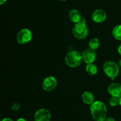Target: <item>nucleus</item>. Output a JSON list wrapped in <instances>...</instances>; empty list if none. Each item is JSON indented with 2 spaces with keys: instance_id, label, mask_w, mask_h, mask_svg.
<instances>
[{
  "instance_id": "obj_5",
  "label": "nucleus",
  "mask_w": 121,
  "mask_h": 121,
  "mask_svg": "<svg viewBox=\"0 0 121 121\" xmlns=\"http://www.w3.org/2000/svg\"><path fill=\"white\" fill-rule=\"evenodd\" d=\"M33 38V33L28 28H22L17 35V41L19 44L24 45L28 43Z\"/></svg>"
},
{
  "instance_id": "obj_22",
  "label": "nucleus",
  "mask_w": 121,
  "mask_h": 121,
  "mask_svg": "<svg viewBox=\"0 0 121 121\" xmlns=\"http://www.w3.org/2000/svg\"><path fill=\"white\" fill-rule=\"evenodd\" d=\"M16 121H27V120H26L24 118H19Z\"/></svg>"
},
{
  "instance_id": "obj_16",
  "label": "nucleus",
  "mask_w": 121,
  "mask_h": 121,
  "mask_svg": "<svg viewBox=\"0 0 121 121\" xmlns=\"http://www.w3.org/2000/svg\"><path fill=\"white\" fill-rule=\"evenodd\" d=\"M109 104L112 107H115L119 104V98L115 97H111L109 99Z\"/></svg>"
},
{
  "instance_id": "obj_10",
  "label": "nucleus",
  "mask_w": 121,
  "mask_h": 121,
  "mask_svg": "<svg viewBox=\"0 0 121 121\" xmlns=\"http://www.w3.org/2000/svg\"><path fill=\"white\" fill-rule=\"evenodd\" d=\"M108 91L112 96L119 98L121 97V84L118 83H113L108 87Z\"/></svg>"
},
{
  "instance_id": "obj_11",
  "label": "nucleus",
  "mask_w": 121,
  "mask_h": 121,
  "mask_svg": "<svg viewBox=\"0 0 121 121\" xmlns=\"http://www.w3.org/2000/svg\"><path fill=\"white\" fill-rule=\"evenodd\" d=\"M69 18L72 22L76 24L80 22L82 19V16L80 12L77 9H72L69 13Z\"/></svg>"
},
{
  "instance_id": "obj_6",
  "label": "nucleus",
  "mask_w": 121,
  "mask_h": 121,
  "mask_svg": "<svg viewBox=\"0 0 121 121\" xmlns=\"http://www.w3.org/2000/svg\"><path fill=\"white\" fill-rule=\"evenodd\" d=\"M57 85V81L55 77L48 76L44 79L42 83V87L44 91H52L56 88Z\"/></svg>"
},
{
  "instance_id": "obj_19",
  "label": "nucleus",
  "mask_w": 121,
  "mask_h": 121,
  "mask_svg": "<svg viewBox=\"0 0 121 121\" xmlns=\"http://www.w3.org/2000/svg\"><path fill=\"white\" fill-rule=\"evenodd\" d=\"M118 53H119V54L121 56V43L119 45V46H118Z\"/></svg>"
},
{
  "instance_id": "obj_21",
  "label": "nucleus",
  "mask_w": 121,
  "mask_h": 121,
  "mask_svg": "<svg viewBox=\"0 0 121 121\" xmlns=\"http://www.w3.org/2000/svg\"><path fill=\"white\" fill-rule=\"evenodd\" d=\"M7 1V0H0V4L3 5Z\"/></svg>"
},
{
  "instance_id": "obj_4",
  "label": "nucleus",
  "mask_w": 121,
  "mask_h": 121,
  "mask_svg": "<svg viewBox=\"0 0 121 121\" xmlns=\"http://www.w3.org/2000/svg\"><path fill=\"white\" fill-rule=\"evenodd\" d=\"M103 70L105 74L111 78V79H114L119 73V65L112 60L106 62L104 64Z\"/></svg>"
},
{
  "instance_id": "obj_2",
  "label": "nucleus",
  "mask_w": 121,
  "mask_h": 121,
  "mask_svg": "<svg viewBox=\"0 0 121 121\" xmlns=\"http://www.w3.org/2000/svg\"><path fill=\"white\" fill-rule=\"evenodd\" d=\"M72 32L75 38L78 39H85L89 34V28L86 25V20L82 18L81 21L75 24L72 28Z\"/></svg>"
},
{
  "instance_id": "obj_24",
  "label": "nucleus",
  "mask_w": 121,
  "mask_h": 121,
  "mask_svg": "<svg viewBox=\"0 0 121 121\" xmlns=\"http://www.w3.org/2000/svg\"><path fill=\"white\" fill-rule=\"evenodd\" d=\"M119 66H120L121 67V59L119 60Z\"/></svg>"
},
{
  "instance_id": "obj_12",
  "label": "nucleus",
  "mask_w": 121,
  "mask_h": 121,
  "mask_svg": "<svg viewBox=\"0 0 121 121\" xmlns=\"http://www.w3.org/2000/svg\"><path fill=\"white\" fill-rule=\"evenodd\" d=\"M82 100L85 104L91 105L95 102L94 95L90 91H85L82 94Z\"/></svg>"
},
{
  "instance_id": "obj_13",
  "label": "nucleus",
  "mask_w": 121,
  "mask_h": 121,
  "mask_svg": "<svg viewBox=\"0 0 121 121\" xmlns=\"http://www.w3.org/2000/svg\"><path fill=\"white\" fill-rule=\"evenodd\" d=\"M86 72L91 76H94L98 73V67L95 64H89L86 66Z\"/></svg>"
},
{
  "instance_id": "obj_7",
  "label": "nucleus",
  "mask_w": 121,
  "mask_h": 121,
  "mask_svg": "<svg viewBox=\"0 0 121 121\" xmlns=\"http://www.w3.org/2000/svg\"><path fill=\"white\" fill-rule=\"evenodd\" d=\"M35 121H50L51 114L49 110L45 108H41L37 110L34 115Z\"/></svg>"
},
{
  "instance_id": "obj_23",
  "label": "nucleus",
  "mask_w": 121,
  "mask_h": 121,
  "mask_svg": "<svg viewBox=\"0 0 121 121\" xmlns=\"http://www.w3.org/2000/svg\"><path fill=\"white\" fill-rule=\"evenodd\" d=\"M119 104L121 106V97L119 98Z\"/></svg>"
},
{
  "instance_id": "obj_8",
  "label": "nucleus",
  "mask_w": 121,
  "mask_h": 121,
  "mask_svg": "<svg viewBox=\"0 0 121 121\" xmlns=\"http://www.w3.org/2000/svg\"><path fill=\"white\" fill-rule=\"evenodd\" d=\"M82 55L83 60L87 64H92L96 59V53L95 51L88 48L83 51Z\"/></svg>"
},
{
  "instance_id": "obj_15",
  "label": "nucleus",
  "mask_w": 121,
  "mask_h": 121,
  "mask_svg": "<svg viewBox=\"0 0 121 121\" xmlns=\"http://www.w3.org/2000/svg\"><path fill=\"white\" fill-rule=\"evenodd\" d=\"M114 37L118 40H121V24L115 26L112 31Z\"/></svg>"
},
{
  "instance_id": "obj_3",
  "label": "nucleus",
  "mask_w": 121,
  "mask_h": 121,
  "mask_svg": "<svg viewBox=\"0 0 121 121\" xmlns=\"http://www.w3.org/2000/svg\"><path fill=\"white\" fill-rule=\"evenodd\" d=\"M83 60L82 55L77 51L69 52L65 57V62L69 66L76 68L81 64Z\"/></svg>"
},
{
  "instance_id": "obj_18",
  "label": "nucleus",
  "mask_w": 121,
  "mask_h": 121,
  "mask_svg": "<svg viewBox=\"0 0 121 121\" xmlns=\"http://www.w3.org/2000/svg\"><path fill=\"white\" fill-rule=\"evenodd\" d=\"M105 121H115V119L112 117H106V119L105 120Z\"/></svg>"
},
{
  "instance_id": "obj_14",
  "label": "nucleus",
  "mask_w": 121,
  "mask_h": 121,
  "mask_svg": "<svg viewBox=\"0 0 121 121\" xmlns=\"http://www.w3.org/2000/svg\"><path fill=\"white\" fill-rule=\"evenodd\" d=\"M88 45L89 48L95 51L100 46V41L98 38H93L89 42Z\"/></svg>"
},
{
  "instance_id": "obj_17",
  "label": "nucleus",
  "mask_w": 121,
  "mask_h": 121,
  "mask_svg": "<svg viewBox=\"0 0 121 121\" xmlns=\"http://www.w3.org/2000/svg\"><path fill=\"white\" fill-rule=\"evenodd\" d=\"M20 108V104L19 103H15L12 106L11 109L13 111H17Z\"/></svg>"
},
{
  "instance_id": "obj_9",
  "label": "nucleus",
  "mask_w": 121,
  "mask_h": 121,
  "mask_svg": "<svg viewBox=\"0 0 121 121\" xmlns=\"http://www.w3.org/2000/svg\"><path fill=\"white\" fill-rule=\"evenodd\" d=\"M106 12L101 9H96L92 14V19L94 22L96 23H102L106 19Z\"/></svg>"
},
{
  "instance_id": "obj_1",
  "label": "nucleus",
  "mask_w": 121,
  "mask_h": 121,
  "mask_svg": "<svg viewBox=\"0 0 121 121\" xmlns=\"http://www.w3.org/2000/svg\"><path fill=\"white\" fill-rule=\"evenodd\" d=\"M92 117L95 121H105L107 117L108 110L106 106L101 101H95L91 105Z\"/></svg>"
},
{
  "instance_id": "obj_20",
  "label": "nucleus",
  "mask_w": 121,
  "mask_h": 121,
  "mask_svg": "<svg viewBox=\"0 0 121 121\" xmlns=\"http://www.w3.org/2000/svg\"><path fill=\"white\" fill-rule=\"evenodd\" d=\"M1 121H13L11 119L9 118V117H5V118H4Z\"/></svg>"
},
{
  "instance_id": "obj_25",
  "label": "nucleus",
  "mask_w": 121,
  "mask_h": 121,
  "mask_svg": "<svg viewBox=\"0 0 121 121\" xmlns=\"http://www.w3.org/2000/svg\"><path fill=\"white\" fill-rule=\"evenodd\" d=\"M59 1H66L67 0H59Z\"/></svg>"
}]
</instances>
